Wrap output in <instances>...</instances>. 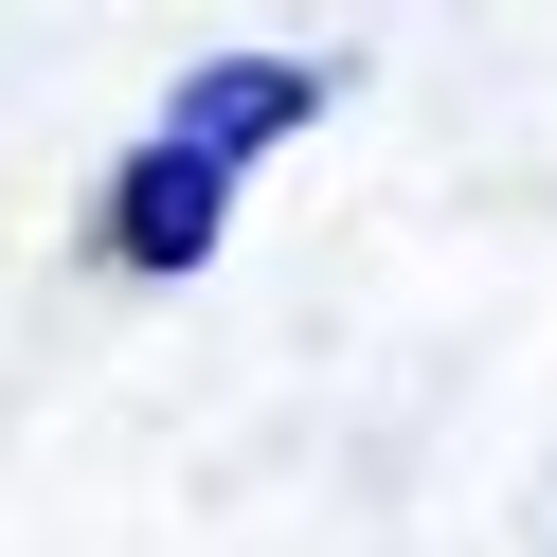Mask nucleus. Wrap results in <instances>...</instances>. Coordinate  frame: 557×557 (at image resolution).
<instances>
[{
	"label": "nucleus",
	"instance_id": "nucleus-2",
	"mask_svg": "<svg viewBox=\"0 0 557 557\" xmlns=\"http://www.w3.org/2000/svg\"><path fill=\"white\" fill-rule=\"evenodd\" d=\"M324 109V73H306V54H216V73H181V109H162V145H198L234 181V162L270 145V126H306Z\"/></svg>",
	"mask_w": 557,
	"mask_h": 557
},
{
	"label": "nucleus",
	"instance_id": "nucleus-1",
	"mask_svg": "<svg viewBox=\"0 0 557 557\" xmlns=\"http://www.w3.org/2000/svg\"><path fill=\"white\" fill-rule=\"evenodd\" d=\"M216 216H234V181H216L198 145H145V162L109 181V252L145 270V288H181V270L216 252Z\"/></svg>",
	"mask_w": 557,
	"mask_h": 557
}]
</instances>
